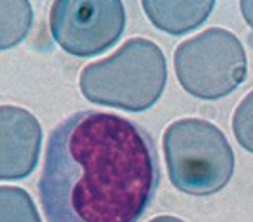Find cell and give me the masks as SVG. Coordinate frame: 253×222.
Instances as JSON below:
<instances>
[{"mask_svg":"<svg viewBox=\"0 0 253 222\" xmlns=\"http://www.w3.org/2000/svg\"><path fill=\"white\" fill-rule=\"evenodd\" d=\"M158 186L160 160L145 127L80 111L51 131L38 192L48 222H139Z\"/></svg>","mask_w":253,"mask_h":222,"instance_id":"cell-1","label":"cell"},{"mask_svg":"<svg viewBox=\"0 0 253 222\" xmlns=\"http://www.w3.org/2000/svg\"><path fill=\"white\" fill-rule=\"evenodd\" d=\"M166 82L168 65L162 49L147 38H129L111 57L89 63L78 84L93 105L143 112L158 103Z\"/></svg>","mask_w":253,"mask_h":222,"instance_id":"cell-2","label":"cell"},{"mask_svg":"<svg viewBox=\"0 0 253 222\" xmlns=\"http://www.w3.org/2000/svg\"><path fill=\"white\" fill-rule=\"evenodd\" d=\"M164 158L171 185L189 196H213L234 173V152L215 123L183 118L164 131Z\"/></svg>","mask_w":253,"mask_h":222,"instance_id":"cell-3","label":"cell"},{"mask_svg":"<svg viewBox=\"0 0 253 222\" xmlns=\"http://www.w3.org/2000/svg\"><path fill=\"white\" fill-rule=\"evenodd\" d=\"M173 63L181 87L204 101L227 97L248 76V57L242 42L219 27L179 44Z\"/></svg>","mask_w":253,"mask_h":222,"instance_id":"cell-4","label":"cell"},{"mask_svg":"<svg viewBox=\"0 0 253 222\" xmlns=\"http://www.w3.org/2000/svg\"><path fill=\"white\" fill-rule=\"evenodd\" d=\"M124 27L126 12L118 0H57L51 4V37L75 57L103 53L118 42Z\"/></svg>","mask_w":253,"mask_h":222,"instance_id":"cell-5","label":"cell"},{"mask_svg":"<svg viewBox=\"0 0 253 222\" xmlns=\"http://www.w3.org/2000/svg\"><path fill=\"white\" fill-rule=\"evenodd\" d=\"M42 147L40 122L29 111L0 105V181H19L37 169Z\"/></svg>","mask_w":253,"mask_h":222,"instance_id":"cell-6","label":"cell"},{"mask_svg":"<svg viewBox=\"0 0 253 222\" xmlns=\"http://www.w3.org/2000/svg\"><path fill=\"white\" fill-rule=\"evenodd\" d=\"M213 0H145L143 10L152 25L168 35H185L210 17Z\"/></svg>","mask_w":253,"mask_h":222,"instance_id":"cell-7","label":"cell"},{"mask_svg":"<svg viewBox=\"0 0 253 222\" xmlns=\"http://www.w3.org/2000/svg\"><path fill=\"white\" fill-rule=\"evenodd\" d=\"M33 27V6L27 0H0V51L15 48Z\"/></svg>","mask_w":253,"mask_h":222,"instance_id":"cell-8","label":"cell"},{"mask_svg":"<svg viewBox=\"0 0 253 222\" xmlns=\"http://www.w3.org/2000/svg\"><path fill=\"white\" fill-rule=\"evenodd\" d=\"M0 222H42L40 213L19 186H0Z\"/></svg>","mask_w":253,"mask_h":222,"instance_id":"cell-9","label":"cell"},{"mask_svg":"<svg viewBox=\"0 0 253 222\" xmlns=\"http://www.w3.org/2000/svg\"><path fill=\"white\" fill-rule=\"evenodd\" d=\"M232 133L238 145L253 154V91L242 99L232 114Z\"/></svg>","mask_w":253,"mask_h":222,"instance_id":"cell-10","label":"cell"},{"mask_svg":"<svg viewBox=\"0 0 253 222\" xmlns=\"http://www.w3.org/2000/svg\"><path fill=\"white\" fill-rule=\"evenodd\" d=\"M240 10L242 15L246 19V23L253 29V0H242L240 2Z\"/></svg>","mask_w":253,"mask_h":222,"instance_id":"cell-11","label":"cell"},{"mask_svg":"<svg viewBox=\"0 0 253 222\" xmlns=\"http://www.w3.org/2000/svg\"><path fill=\"white\" fill-rule=\"evenodd\" d=\"M149 222H185L177 219V217H169V215H162V217H156V219H152Z\"/></svg>","mask_w":253,"mask_h":222,"instance_id":"cell-12","label":"cell"}]
</instances>
